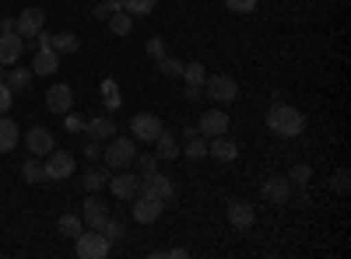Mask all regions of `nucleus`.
<instances>
[{"label": "nucleus", "mask_w": 351, "mask_h": 259, "mask_svg": "<svg viewBox=\"0 0 351 259\" xmlns=\"http://www.w3.org/2000/svg\"><path fill=\"white\" fill-rule=\"evenodd\" d=\"M267 126H271L278 137L291 140V137H302V133H306V116H302L295 105H271Z\"/></svg>", "instance_id": "obj_1"}, {"label": "nucleus", "mask_w": 351, "mask_h": 259, "mask_svg": "<svg viewBox=\"0 0 351 259\" xmlns=\"http://www.w3.org/2000/svg\"><path fill=\"white\" fill-rule=\"evenodd\" d=\"M134 137H112L102 144V158H106V168L120 172V168H130L134 158H137V148H134Z\"/></svg>", "instance_id": "obj_2"}, {"label": "nucleus", "mask_w": 351, "mask_h": 259, "mask_svg": "<svg viewBox=\"0 0 351 259\" xmlns=\"http://www.w3.org/2000/svg\"><path fill=\"white\" fill-rule=\"evenodd\" d=\"M204 98H211L215 105H232V102L239 98L236 77H228V74H208V81H204Z\"/></svg>", "instance_id": "obj_3"}, {"label": "nucleus", "mask_w": 351, "mask_h": 259, "mask_svg": "<svg viewBox=\"0 0 351 259\" xmlns=\"http://www.w3.org/2000/svg\"><path fill=\"white\" fill-rule=\"evenodd\" d=\"M109 252H112V242L102 232H95V228L74 238V256H81V259H106Z\"/></svg>", "instance_id": "obj_4"}, {"label": "nucleus", "mask_w": 351, "mask_h": 259, "mask_svg": "<svg viewBox=\"0 0 351 259\" xmlns=\"http://www.w3.org/2000/svg\"><path fill=\"white\" fill-rule=\"evenodd\" d=\"M74 168H77V161H74V154L71 151H49L46 154V161H43V172H46V179L49 182H60V179H71L74 176Z\"/></svg>", "instance_id": "obj_5"}, {"label": "nucleus", "mask_w": 351, "mask_h": 259, "mask_svg": "<svg viewBox=\"0 0 351 259\" xmlns=\"http://www.w3.org/2000/svg\"><path fill=\"white\" fill-rule=\"evenodd\" d=\"M165 126H162V120L155 116V112H137V116L130 120V137L137 140V144H155V137L162 133Z\"/></svg>", "instance_id": "obj_6"}, {"label": "nucleus", "mask_w": 351, "mask_h": 259, "mask_svg": "<svg viewBox=\"0 0 351 259\" xmlns=\"http://www.w3.org/2000/svg\"><path fill=\"white\" fill-rule=\"evenodd\" d=\"M109 193L116 196V200H134L137 196V189H141V176L137 172H127V168H120L116 176H109Z\"/></svg>", "instance_id": "obj_7"}, {"label": "nucleus", "mask_w": 351, "mask_h": 259, "mask_svg": "<svg viewBox=\"0 0 351 259\" xmlns=\"http://www.w3.org/2000/svg\"><path fill=\"white\" fill-rule=\"evenodd\" d=\"M225 217L236 232H250V228L256 224V210H253V204H246V200H228Z\"/></svg>", "instance_id": "obj_8"}, {"label": "nucleus", "mask_w": 351, "mask_h": 259, "mask_svg": "<svg viewBox=\"0 0 351 259\" xmlns=\"http://www.w3.org/2000/svg\"><path fill=\"white\" fill-rule=\"evenodd\" d=\"M162 210H165L162 200L144 196V193H137V196H134V207H130V214H134V221H137V224H155V221L162 217Z\"/></svg>", "instance_id": "obj_9"}, {"label": "nucleus", "mask_w": 351, "mask_h": 259, "mask_svg": "<svg viewBox=\"0 0 351 259\" xmlns=\"http://www.w3.org/2000/svg\"><path fill=\"white\" fill-rule=\"evenodd\" d=\"M228 116H225V109H208L204 116L197 120V133L204 137V140H211V137H221V133H228Z\"/></svg>", "instance_id": "obj_10"}, {"label": "nucleus", "mask_w": 351, "mask_h": 259, "mask_svg": "<svg viewBox=\"0 0 351 259\" xmlns=\"http://www.w3.org/2000/svg\"><path fill=\"white\" fill-rule=\"evenodd\" d=\"M25 148H28V154L46 158V154L56 148V137H53V130H49V126H32V130L25 133Z\"/></svg>", "instance_id": "obj_11"}, {"label": "nucleus", "mask_w": 351, "mask_h": 259, "mask_svg": "<svg viewBox=\"0 0 351 259\" xmlns=\"http://www.w3.org/2000/svg\"><path fill=\"white\" fill-rule=\"evenodd\" d=\"M137 193L155 196V200H162V204H169V200L176 196V186H172L169 176H158V172H152V176H144V179H141V189H137Z\"/></svg>", "instance_id": "obj_12"}, {"label": "nucleus", "mask_w": 351, "mask_h": 259, "mask_svg": "<svg viewBox=\"0 0 351 259\" xmlns=\"http://www.w3.org/2000/svg\"><path fill=\"white\" fill-rule=\"evenodd\" d=\"M260 196L267 200V204H274V207L288 204V196H291V182H288V176H271V179H263Z\"/></svg>", "instance_id": "obj_13"}, {"label": "nucleus", "mask_w": 351, "mask_h": 259, "mask_svg": "<svg viewBox=\"0 0 351 259\" xmlns=\"http://www.w3.org/2000/svg\"><path fill=\"white\" fill-rule=\"evenodd\" d=\"M14 25H18V36H21V39H32V36H39V32H43L46 14H43L39 8H25V11L14 18Z\"/></svg>", "instance_id": "obj_14"}, {"label": "nucleus", "mask_w": 351, "mask_h": 259, "mask_svg": "<svg viewBox=\"0 0 351 259\" xmlns=\"http://www.w3.org/2000/svg\"><path fill=\"white\" fill-rule=\"evenodd\" d=\"M71 105H74V88L71 84H49V92H46V109L49 112H71Z\"/></svg>", "instance_id": "obj_15"}, {"label": "nucleus", "mask_w": 351, "mask_h": 259, "mask_svg": "<svg viewBox=\"0 0 351 259\" xmlns=\"http://www.w3.org/2000/svg\"><path fill=\"white\" fill-rule=\"evenodd\" d=\"M208 158H215V161H221V165H228V161H236L239 158V144L232 140V137H211L208 140Z\"/></svg>", "instance_id": "obj_16"}, {"label": "nucleus", "mask_w": 351, "mask_h": 259, "mask_svg": "<svg viewBox=\"0 0 351 259\" xmlns=\"http://www.w3.org/2000/svg\"><path fill=\"white\" fill-rule=\"evenodd\" d=\"M84 228H95V232H102V224L109 221V210H106V204L95 196V193H88V200H84Z\"/></svg>", "instance_id": "obj_17"}, {"label": "nucleus", "mask_w": 351, "mask_h": 259, "mask_svg": "<svg viewBox=\"0 0 351 259\" xmlns=\"http://www.w3.org/2000/svg\"><path fill=\"white\" fill-rule=\"evenodd\" d=\"M60 70V53H56L53 46L49 49H36V56H32V74L36 77H49V74H56Z\"/></svg>", "instance_id": "obj_18"}, {"label": "nucleus", "mask_w": 351, "mask_h": 259, "mask_svg": "<svg viewBox=\"0 0 351 259\" xmlns=\"http://www.w3.org/2000/svg\"><path fill=\"white\" fill-rule=\"evenodd\" d=\"M21 53H25V39L18 32L0 36V64H4V67H14L21 60Z\"/></svg>", "instance_id": "obj_19"}, {"label": "nucleus", "mask_w": 351, "mask_h": 259, "mask_svg": "<svg viewBox=\"0 0 351 259\" xmlns=\"http://www.w3.org/2000/svg\"><path fill=\"white\" fill-rule=\"evenodd\" d=\"M84 133H88V140L106 144V140L116 137V123H112L109 116H95V120H88V123H84Z\"/></svg>", "instance_id": "obj_20"}, {"label": "nucleus", "mask_w": 351, "mask_h": 259, "mask_svg": "<svg viewBox=\"0 0 351 259\" xmlns=\"http://www.w3.org/2000/svg\"><path fill=\"white\" fill-rule=\"evenodd\" d=\"M18 140H21V130H18L14 120H8V112H4V116H0V154L14 151V148H18Z\"/></svg>", "instance_id": "obj_21"}, {"label": "nucleus", "mask_w": 351, "mask_h": 259, "mask_svg": "<svg viewBox=\"0 0 351 259\" xmlns=\"http://www.w3.org/2000/svg\"><path fill=\"white\" fill-rule=\"evenodd\" d=\"M32 67H11V70H4V84L11 92H25L28 84H32Z\"/></svg>", "instance_id": "obj_22"}, {"label": "nucleus", "mask_w": 351, "mask_h": 259, "mask_svg": "<svg viewBox=\"0 0 351 259\" xmlns=\"http://www.w3.org/2000/svg\"><path fill=\"white\" fill-rule=\"evenodd\" d=\"M155 158H162V161H172V158H180V144H176V137L169 133V130H162L158 137H155Z\"/></svg>", "instance_id": "obj_23"}, {"label": "nucleus", "mask_w": 351, "mask_h": 259, "mask_svg": "<svg viewBox=\"0 0 351 259\" xmlns=\"http://www.w3.org/2000/svg\"><path fill=\"white\" fill-rule=\"evenodd\" d=\"M106 25H109V32H112V36H130L134 18H130L127 11H112V14L106 18Z\"/></svg>", "instance_id": "obj_24"}, {"label": "nucleus", "mask_w": 351, "mask_h": 259, "mask_svg": "<svg viewBox=\"0 0 351 259\" xmlns=\"http://www.w3.org/2000/svg\"><path fill=\"white\" fill-rule=\"evenodd\" d=\"M183 81H186V88H204V81H208V70H204V64H183V74H180Z\"/></svg>", "instance_id": "obj_25"}, {"label": "nucleus", "mask_w": 351, "mask_h": 259, "mask_svg": "<svg viewBox=\"0 0 351 259\" xmlns=\"http://www.w3.org/2000/svg\"><path fill=\"white\" fill-rule=\"evenodd\" d=\"M102 102H106V112H116V109H120V84H116L112 77H106L102 81Z\"/></svg>", "instance_id": "obj_26"}, {"label": "nucleus", "mask_w": 351, "mask_h": 259, "mask_svg": "<svg viewBox=\"0 0 351 259\" xmlns=\"http://www.w3.org/2000/svg\"><path fill=\"white\" fill-rule=\"evenodd\" d=\"M180 154H186L190 161H200V158H208V140H204L200 133H193V137H186V148H183Z\"/></svg>", "instance_id": "obj_27"}, {"label": "nucleus", "mask_w": 351, "mask_h": 259, "mask_svg": "<svg viewBox=\"0 0 351 259\" xmlns=\"http://www.w3.org/2000/svg\"><path fill=\"white\" fill-rule=\"evenodd\" d=\"M53 49L60 53V56L77 53V49H81V39H77L74 32H56V36H53Z\"/></svg>", "instance_id": "obj_28"}, {"label": "nucleus", "mask_w": 351, "mask_h": 259, "mask_svg": "<svg viewBox=\"0 0 351 259\" xmlns=\"http://www.w3.org/2000/svg\"><path fill=\"white\" fill-rule=\"evenodd\" d=\"M106 182H109V176L102 168H88L84 176H81V186L88 189V193H99V189H106Z\"/></svg>", "instance_id": "obj_29"}, {"label": "nucleus", "mask_w": 351, "mask_h": 259, "mask_svg": "<svg viewBox=\"0 0 351 259\" xmlns=\"http://www.w3.org/2000/svg\"><path fill=\"white\" fill-rule=\"evenodd\" d=\"M56 228H60V235H67V238H77V235L84 232V221H81L77 214H64L60 221H56Z\"/></svg>", "instance_id": "obj_30"}, {"label": "nucleus", "mask_w": 351, "mask_h": 259, "mask_svg": "<svg viewBox=\"0 0 351 259\" xmlns=\"http://www.w3.org/2000/svg\"><path fill=\"white\" fill-rule=\"evenodd\" d=\"M21 179H25V182H43V179H46V172H43V161H39L36 154L28 158L25 165H21Z\"/></svg>", "instance_id": "obj_31"}, {"label": "nucleus", "mask_w": 351, "mask_h": 259, "mask_svg": "<svg viewBox=\"0 0 351 259\" xmlns=\"http://www.w3.org/2000/svg\"><path fill=\"white\" fill-rule=\"evenodd\" d=\"M155 4H158V0H123V11L130 18H144V14L155 11Z\"/></svg>", "instance_id": "obj_32"}, {"label": "nucleus", "mask_w": 351, "mask_h": 259, "mask_svg": "<svg viewBox=\"0 0 351 259\" xmlns=\"http://www.w3.org/2000/svg\"><path fill=\"white\" fill-rule=\"evenodd\" d=\"M102 235L116 245V242H123V238H127V224H123V221H116V217H109V221L102 224Z\"/></svg>", "instance_id": "obj_33"}, {"label": "nucleus", "mask_w": 351, "mask_h": 259, "mask_svg": "<svg viewBox=\"0 0 351 259\" xmlns=\"http://www.w3.org/2000/svg\"><path fill=\"white\" fill-rule=\"evenodd\" d=\"M313 179V165H306V161H295L288 168V182H299V186H306Z\"/></svg>", "instance_id": "obj_34"}, {"label": "nucleus", "mask_w": 351, "mask_h": 259, "mask_svg": "<svg viewBox=\"0 0 351 259\" xmlns=\"http://www.w3.org/2000/svg\"><path fill=\"white\" fill-rule=\"evenodd\" d=\"M134 172L144 179V176H152V172H158V158L155 154H137L134 158Z\"/></svg>", "instance_id": "obj_35"}, {"label": "nucleus", "mask_w": 351, "mask_h": 259, "mask_svg": "<svg viewBox=\"0 0 351 259\" xmlns=\"http://www.w3.org/2000/svg\"><path fill=\"white\" fill-rule=\"evenodd\" d=\"M155 67H158L165 77H180V74H183V60H176V56H162Z\"/></svg>", "instance_id": "obj_36"}, {"label": "nucleus", "mask_w": 351, "mask_h": 259, "mask_svg": "<svg viewBox=\"0 0 351 259\" xmlns=\"http://www.w3.org/2000/svg\"><path fill=\"white\" fill-rule=\"evenodd\" d=\"M112 11H123V0H99V4H95V11H92V14H95L99 21H106V18H109Z\"/></svg>", "instance_id": "obj_37"}, {"label": "nucleus", "mask_w": 351, "mask_h": 259, "mask_svg": "<svg viewBox=\"0 0 351 259\" xmlns=\"http://www.w3.org/2000/svg\"><path fill=\"white\" fill-rule=\"evenodd\" d=\"M144 53H148V56H152V60L158 64V60H162V56H165V39H162V36H152L148 42H144Z\"/></svg>", "instance_id": "obj_38"}, {"label": "nucleus", "mask_w": 351, "mask_h": 259, "mask_svg": "<svg viewBox=\"0 0 351 259\" xmlns=\"http://www.w3.org/2000/svg\"><path fill=\"white\" fill-rule=\"evenodd\" d=\"M256 4H260V0H225V8H228L232 14H253Z\"/></svg>", "instance_id": "obj_39"}, {"label": "nucleus", "mask_w": 351, "mask_h": 259, "mask_svg": "<svg viewBox=\"0 0 351 259\" xmlns=\"http://www.w3.org/2000/svg\"><path fill=\"white\" fill-rule=\"evenodd\" d=\"M84 123H88V120L77 116V112H64V130H67V133H81Z\"/></svg>", "instance_id": "obj_40"}, {"label": "nucleus", "mask_w": 351, "mask_h": 259, "mask_svg": "<svg viewBox=\"0 0 351 259\" xmlns=\"http://www.w3.org/2000/svg\"><path fill=\"white\" fill-rule=\"evenodd\" d=\"M11 102H14V92L8 88V84H4V81H0V116H4V112L11 109Z\"/></svg>", "instance_id": "obj_41"}, {"label": "nucleus", "mask_w": 351, "mask_h": 259, "mask_svg": "<svg viewBox=\"0 0 351 259\" xmlns=\"http://www.w3.org/2000/svg\"><path fill=\"white\" fill-rule=\"evenodd\" d=\"M84 158H88V161H99V158H102V144H99V140H88V144H84Z\"/></svg>", "instance_id": "obj_42"}, {"label": "nucleus", "mask_w": 351, "mask_h": 259, "mask_svg": "<svg viewBox=\"0 0 351 259\" xmlns=\"http://www.w3.org/2000/svg\"><path fill=\"white\" fill-rule=\"evenodd\" d=\"M348 179H351V172H348V168H337V172H334V186H337V193H348Z\"/></svg>", "instance_id": "obj_43"}, {"label": "nucleus", "mask_w": 351, "mask_h": 259, "mask_svg": "<svg viewBox=\"0 0 351 259\" xmlns=\"http://www.w3.org/2000/svg\"><path fill=\"white\" fill-rule=\"evenodd\" d=\"M11 32H18V25H14V18H4L0 21V36H11Z\"/></svg>", "instance_id": "obj_44"}, {"label": "nucleus", "mask_w": 351, "mask_h": 259, "mask_svg": "<svg viewBox=\"0 0 351 259\" xmlns=\"http://www.w3.org/2000/svg\"><path fill=\"white\" fill-rule=\"evenodd\" d=\"M183 98H186V102H200V98H204V88H186Z\"/></svg>", "instance_id": "obj_45"}, {"label": "nucleus", "mask_w": 351, "mask_h": 259, "mask_svg": "<svg viewBox=\"0 0 351 259\" xmlns=\"http://www.w3.org/2000/svg\"><path fill=\"white\" fill-rule=\"evenodd\" d=\"M165 256H169V259H186L190 252H186V249H165Z\"/></svg>", "instance_id": "obj_46"}, {"label": "nucleus", "mask_w": 351, "mask_h": 259, "mask_svg": "<svg viewBox=\"0 0 351 259\" xmlns=\"http://www.w3.org/2000/svg\"><path fill=\"white\" fill-rule=\"evenodd\" d=\"M0 81H4V64H0Z\"/></svg>", "instance_id": "obj_47"}]
</instances>
